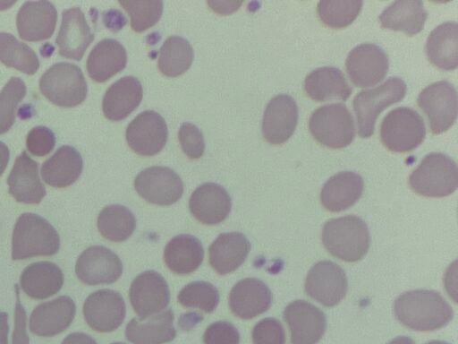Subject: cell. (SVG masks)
Listing matches in <instances>:
<instances>
[{"instance_id":"obj_1","label":"cell","mask_w":458,"mask_h":344,"mask_svg":"<svg viewBox=\"0 0 458 344\" xmlns=\"http://www.w3.org/2000/svg\"><path fill=\"white\" fill-rule=\"evenodd\" d=\"M394 312L403 325L418 331H436L454 317L451 305L441 294L428 289L403 293L394 301Z\"/></svg>"},{"instance_id":"obj_2","label":"cell","mask_w":458,"mask_h":344,"mask_svg":"<svg viewBox=\"0 0 458 344\" xmlns=\"http://www.w3.org/2000/svg\"><path fill=\"white\" fill-rule=\"evenodd\" d=\"M59 247V235L46 219L31 212L23 213L17 219L12 237L13 260L51 256Z\"/></svg>"},{"instance_id":"obj_3","label":"cell","mask_w":458,"mask_h":344,"mask_svg":"<svg viewBox=\"0 0 458 344\" xmlns=\"http://www.w3.org/2000/svg\"><path fill=\"white\" fill-rule=\"evenodd\" d=\"M326 249L344 262H357L368 252L370 236L366 223L359 217L348 215L327 220L322 231Z\"/></svg>"},{"instance_id":"obj_4","label":"cell","mask_w":458,"mask_h":344,"mask_svg":"<svg viewBox=\"0 0 458 344\" xmlns=\"http://www.w3.org/2000/svg\"><path fill=\"white\" fill-rule=\"evenodd\" d=\"M411 189L425 197L442 198L458 185L456 162L441 152L427 154L409 176Z\"/></svg>"},{"instance_id":"obj_5","label":"cell","mask_w":458,"mask_h":344,"mask_svg":"<svg viewBox=\"0 0 458 344\" xmlns=\"http://www.w3.org/2000/svg\"><path fill=\"white\" fill-rule=\"evenodd\" d=\"M41 93L53 104L72 108L84 101L88 93L85 77L79 66L59 62L48 68L39 79Z\"/></svg>"},{"instance_id":"obj_6","label":"cell","mask_w":458,"mask_h":344,"mask_svg":"<svg viewBox=\"0 0 458 344\" xmlns=\"http://www.w3.org/2000/svg\"><path fill=\"white\" fill-rule=\"evenodd\" d=\"M313 138L331 149H343L355 137L353 117L342 103L327 104L314 110L309 120Z\"/></svg>"},{"instance_id":"obj_7","label":"cell","mask_w":458,"mask_h":344,"mask_svg":"<svg viewBox=\"0 0 458 344\" xmlns=\"http://www.w3.org/2000/svg\"><path fill=\"white\" fill-rule=\"evenodd\" d=\"M406 90V84L402 78L390 77L374 89L359 92L353 99V110L360 136H371L379 113L388 106L401 101Z\"/></svg>"},{"instance_id":"obj_8","label":"cell","mask_w":458,"mask_h":344,"mask_svg":"<svg viewBox=\"0 0 458 344\" xmlns=\"http://www.w3.org/2000/svg\"><path fill=\"white\" fill-rule=\"evenodd\" d=\"M425 136L424 120L411 108L400 107L391 110L381 123V142L393 152L411 151L422 143Z\"/></svg>"},{"instance_id":"obj_9","label":"cell","mask_w":458,"mask_h":344,"mask_svg":"<svg viewBox=\"0 0 458 344\" xmlns=\"http://www.w3.org/2000/svg\"><path fill=\"white\" fill-rule=\"evenodd\" d=\"M417 102L428 118L432 133H444L454 124L457 92L451 82L443 80L427 86L419 94Z\"/></svg>"},{"instance_id":"obj_10","label":"cell","mask_w":458,"mask_h":344,"mask_svg":"<svg viewBox=\"0 0 458 344\" xmlns=\"http://www.w3.org/2000/svg\"><path fill=\"white\" fill-rule=\"evenodd\" d=\"M137 193L147 202L162 206L176 202L183 194L180 176L166 167H149L140 172L134 180Z\"/></svg>"},{"instance_id":"obj_11","label":"cell","mask_w":458,"mask_h":344,"mask_svg":"<svg viewBox=\"0 0 458 344\" xmlns=\"http://www.w3.org/2000/svg\"><path fill=\"white\" fill-rule=\"evenodd\" d=\"M348 282L344 270L331 261H320L309 271L305 291L325 306L337 305L346 295Z\"/></svg>"},{"instance_id":"obj_12","label":"cell","mask_w":458,"mask_h":344,"mask_svg":"<svg viewBox=\"0 0 458 344\" xmlns=\"http://www.w3.org/2000/svg\"><path fill=\"white\" fill-rule=\"evenodd\" d=\"M345 66L352 82L365 88L374 86L385 78L389 63L387 55L380 47L363 43L351 50Z\"/></svg>"},{"instance_id":"obj_13","label":"cell","mask_w":458,"mask_h":344,"mask_svg":"<svg viewBox=\"0 0 458 344\" xmlns=\"http://www.w3.org/2000/svg\"><path fill=\"white\" fill-rule=\"evenodd\" d=\"M129 297L139 319L144 320L160 313L168 305L170 290L163 276L155 271H147L133 280Z\"/></svg>"},{"instance_id":"obj_14","label":"cell","mask_w":458,"mask_h":344,"mask_svg":"<svg viewBox=\"0 0 458 344\" xmlns=\"http://www.w3.org/2000/svg\"><path fill=\"white\" fill-rule=\"evenodd\" d=\"M167 136L165 119L153 110L139 114L128 125L125 133L129 147L141 156L157 154L165 147Z\"/></svg>"},{"instance_id":"obj_15","label":"cell","mask_w":458,"mask_h":344,"mask_svg":"<svg viewBox=\"0 0 458 344\" xmlns=\"http://www.w3.org/2000/svg\"><path fill=\"white\" fill-rule=\"evenodd\" d=\"M125 303L120 293L99 289L91 293L83 305V315L88 325L98 332H111L123 322Z\"/></svg>"},{"instance_id":"obj_16","label":"cell","mask_w":458,"mask_h":344,"mask_svg":"<svg viewBox=\"0 0 458 344\" xmlns=\"http://www.w3.org/2000/svg\"><path fill=\"white\" fill-rule=\"evenodd\" d=\"M75 272L87 285L111 284L123 273V263L116 254L103 245L84 250L77 259Z\"/></svg>"},{"instance_id":"obj_17","label":"cell","mask_w":458,"mask_h":344,"mask_svg":"<svg viewBox=\"0 0 458 344\" xmlns=\"http://www.w3.org/2000/svg\"><path fill=\"white\" fill-rule=\"evenodd\" d=\"M292 344H317L327 329L325 314L305 300L291 302L284 310Z\"/></svg>"},{"instance_id":"obj_18","label":"cell","mask_w":458,"mask_h":344,"mask_svg":"<svg viewBox=\"0 0 458 344\" xmlns=\"http://www.w3.org/2000/svg\"><path fill=\"white\" fill-rule=\"evenodd\" d=\"M299 118V108L293 98L278 94L267 103L262 120L264 139L270 144L285 142L293 135Z\"/></svg>"},{"instance_id":"obj_19","label":"cell","mask_w":458,"mask_h":344,"mask_svg":"<svg viewBox=\"0 0 458 344\" xmlns=\"http://www.w3.org/2000/svg\"><path fill=\"white\" fill-rule=\"evenodd\" d=\"M76 314L73 300L67 296L58 297L37 305L30 318V330L33 334L52 337L63 332L72 322Z\"/></svg>"},{"instance_id":"obj_20","label":"cell","mask_w":458,"mask_h":344,"mask_svg":"<svg viewBox=\"0 0 458 344\" xmlns=\"http://www.w3.org/2000/svg\"><path fill=\"white\" fill-rule=\"evenodd\" d=\"M93 39L94 34L79 7L63 12L60 30L55 39L62 56L81 60Z\"/></svg>"},{"instance_id":"obj_21","label":"cell","mask_w":458,"mask_h":344,"mask_svg":"<svg viewBox=\"0 0 458 344\" xmlns=\"http://www.w3.org/2000/svg\"><path fill=\"white\" fill-rule=\"evenodd\" d=\"M189 208L193 217L202 224L216 225L224 221L232 208L227 191L216 183H205L191 194Z\"/></svg>"},{"instance_id":"obj_22","label":"cell","mask_w":458,"mask_h":344,"mask_svg":"<svg viewBox=\"0 0 458 344\" xmlns=\"http://www.w3.org/2000/svg\"><path fill=\"white\" fill-rule=\"evenodd\" d=\"M56 21L57 13L51 2H25L16 18L19 36L27 41L47 39L53 35Z\"/></svg>"},{"instance_id":"obj_23","label":"cell","mask_w":458,"mask_h":344,"mask_svg":"<svg viewBox=\"0 0 458 344\" xmlns=\"http://www.w3.org/2000/svg\"><path fill=\"white\" fill-rule=\"evenodd\" d=\"M272 293L263 281L247 278L238 281L229 294L232 313L244 320L252 319L268 310Z\"/></svg>"},{"instance_id":"obj_24","label":"cell","mask_w":458,"mask_h":344,"mask_svg":"<svg viewBox=\"0 0 458 344\" xmlns=\"http://www.w3.org/2000/svg\"><path fill=\"white\" fill-rule=\"evenodd\" d=\"M7 184L9 194L19 202L38 204L47 194L38 176V163L26 151L16 158Z\"/></svg>"},{"instance_id":"obj_25","label":"cell","mask_w":458,"mask_h":344,"mask_svg":"<svg viewBox=\"0 0 458 344\" xmlns=\"http://www.w3.org/2000/svg\"><path fill=\"white\" fill-rule=\"evenodd\" d=\"M250 251V243L242 233H222L208 248V262L219 275H225L237 270Z\"/></svg>"},{"instance_id":"obj_26","label":"cell","mask_w":458,"mask_h":344,"mask_svg":"<svg viewBox=\"0 0 458 344\" xmlns=\"http://www.w3.org/2000/svg\"><path fill=\"white\" fill-rule=\"evenodd\" d=\"M364 188L362 177L352 171L332 176L322 186L320 202L331 212H338L352 206L361 196Z\"/></svg>"},{"instance_id":"obj_27","label":"cell","mask_w":458,"mask_h":344,"mask_svg":"<svg viewBox=\"0 0 458 344\" xmlns=\"http://www.w3.org/2000/svg\"><path fill=\"white\" fill-rule=\"evenodd\" d=\"M142 96V86L136 77H122L105 93L102 101L104 116L111 121L124 119L140 104Z\"/></svg>"},{"instance_id":"obj_28","label":"cell","mask_w":458,"mask_h":344,"mask_svg":"<svg viewBox=\"0 0 458 344\" xmlns=\"http://www.w3.org/2000/svg\"><path fill=\"white\" fill-rule=\"evenodd\" d=\"M174 315L171 309L144 320L132 318L126 325L125 337L132 344H163L176 336Z\"/></svg>"},{"instance_id":"obj_29","label":"cell","mask_w":458,"mask_h":344,"mask_svg":"<svg viewBox=\"0 0 458 344\" xmlns=\"http://www.w3.org/2000/svg\"><path fill=\"white\" fill-rule=\"evenodd\" d=\"M64 274L54 262H33L22 271L20 285L23 292L33 299H46L56 294L63 287Z\"/></svg>"},{"instance_id":"obj_30","label":"cell","mask_w":458,"mask_h":344,"mask_svg":"<svg viewBox=\"0 0 458 344\" xmlns=\"http://www.w3.org/2000/svg\"><path fill=\"white\" fill-rule=\"evenodd\" d=\"M127 64L124 47L114 39L99 41L87 59L89 76L97 82H104L122 71Z\"/></svg>"},{"instance_id":"obj_31","label":"cell","mask_w":458,"mask_h":344,"mask_svg":"<svg viewBox=\"0 0 458 344\" xmlns=\"http://www.w3.org/2000/svg\"><path fill=\"white\" fill-rule=\"evenodd\" d=\"M82 168L83 160L80 152L70 145H64L43 163L41 176L50 186L64 188L80 177Z\"/></svg>"},{"instance_id":"obj_32","label":"cell","mask_w":458,"mask_h":344,"mask_svg":"<svg viewBox=\"0 0 458 344\" xmlns=\"http://www.w3.org/2000/svg\"><path fill=\"white\" fill-rule=\"evenodd\" d=\"M307 95L318 102L330 99L346 100L352 88L341 70L333 66H324L311 71L304 80Z\"/></svg>"},{"instance_id":"obj_33","label":"cell","mask_w":458,"mask_h":344,"mask_svg":"<svg viewBox=\"0 0 458 344\" xmlns=\"http://www.w3.org/2000/svg\"><path fill=\"white\" fill-rule=\"evenodd\" d=\"M458 34L455 22H445L436 27L426 42L428 59L437 67L451 71L458 64Z\"/></svg>"},{"instance_id":"obj_34","label":"cell","mask_w":458,"mask_h":344,"mask_svg":"<svg viewBox=\"0 0 458 344\" xmlns=\"http://www.w3.org/2000/svg\"><path fill=\"white\" fill-rule=\"evenodd\" d=\"M204 258L201 242L194 236L182 234L173 237L164 250L167 268L177 274H190L196 271Z\"/></svg>"},{"instance_id":"obj_35","label":"cell","mask_w":458,"mask_h":344,"mask_svg":"<svg viewBox=\"0 0 458 344\" xmlns=\"http://www.w3.org/2000/svg\"><path fill=\"white\" fill-rule=\"evenodd\" d=\"M428 13L421 1H395L386 7L378 19L382 28L401 30L408 36L420 32Z\"/></svg>"},{"instance_id":"obj_36","label":"cell","mask_w":458,"mask_h":344,"mask_svg":"<svg viewBox=\"0 0 458 344\" xmlns=\"http://www.w3.org/2000/svg\"><path fill=\"white\" fill-rule=\"evenodd\" d=\"M193 57V48L187 39L179 36H171L160 47L158 69L167 77H176L190 68Z\"/></svg>"},{"instance_id":"obj_37","label":"cell","mask_w":458,"mask_h":344,"mask_svg":"<svg viewBox=\"0 0 458 344\" xmlns=\"http://www.w3.org/2000/svg\"><path fill=\"white\" fill-rule=\"evenodd\" d=\"M97 224L99 233L105 238L113 242H123L134 232L136 219L125 206L112 204L99 212Z\"/></svg>"},{"instance_id":"obj_38","label":"cell","mask_w":458,"mask_h":344,"mask_svg":"<svg viewBox=\"0 0 458 344\" xmlns=\"http://www.w3.org/2000/svg\"><path fill=\"white\" fill-rule=\"evenodd\" d=\"M0 62L30 75L39 68V60L32 48L7 32H0Z\"/></svg>"},{"instance_id":"obj_39","label":"cell","mask_w":458,"mask_h":344,"mask_svg":"<svg viewBox=\"0 0 458 344\" xmlns=\"http://www.w3.org/2000/svg\"><path fill=\"white\" fill-rule=\"evenodd\" d=\"M362 4L360 0H327L319 1L317 9L319 19L327 26L341 29L356 19Z\"/></svg>"},{"instance_id":"obj_40","label":"cell","mask_w":458,"mask_h":344,"mask_svg":"<svg viewBox=\"0 0 458 344\" xmlns=\"http://www.w3.org/2000/svg\"><path fill=\"white\" fill-rule=\"evenodd\" d=\"M179 303L188 308H198L210 314L216 310L219 303V292L211 283L207 281H192L183 287L178 294Z\"/></svg>"},{"instance_id":"obj_41","label":"cell","mask_w":458,"mask_h":344,"mask_svg":"<svg viewBox=\"0 0 458 344\" xmlns=\"http://www.w3.org/2000/svg\"><path fill=\"white\" fill-rule=\"evenodd\" d=\"M25 82L12 77L0 91V134L6 133L15 121V110L26 95Z\"/></svg>"},{"instance_id":"obj_42","label":"cell","mask_w":458,"mask_h":344,"mask_svg":"<svg viewBox=\"0 0 458 344\" xmlns=\"http://www.w3.org/2000/svg\"><path fill=\"white\" fill-rule=\"evenodd\" d=\"M119 4L131 18V27L136 32H142L154 26L163 13L162 1H120Z\"/></svg>"},{"instance_id":"obj_43","label":"cell","mask_w":458,"mask_h":344,"mask_svg":"<svg viewBox=\"0 0 458 344\" xmlns=\"http://www.w3.org/2000/svg\"><path fill=\"white\" fill-rule=\"evenodd\" d=\"M253 344H285V332L276 318L267 317L258 322L252 329Z\"/></svg>"},{"instance_id":"obj_44","label":"cell","mask_w":458,"mask_h":344,"mask_svg":"<svg viewBox=\"0 0 458 344\" xmlns=\"http://www.w3.org/2000/svg\"><path fill=\"white\" fill-rule=\"evenodd\" d=\"M178 140L182 151L190 159L200 158L205 150L201 131L191 123H183L178 131Z\"/></svg>"},{"instance_id":"obj_45","label":"cell","mask_w":458,"mask_h":344,"mask_svg":"<svg viewBox=\"0 0 458 344\" xmlns=\"http://www.w3.org/2000/svg\"><path fill=\"white\" fill-rule=\"evenodd\" d=\"M55 145L54 133L46 126L33 127L26 138V147L34 156L42 157L48 154Z\"/></svg>"},{"instance_id":"obj_46","label":"cell","mask_w":458,"mask_h":344,"mask_svg":"<svg viewBox=\"0 0 458 344\" xmlns=\"http://www.w3.org/2000/svg\"><path fill=\"white\" fill-rule=\"evenodd\" d=\"M203 342L204 344H239L240 333L229 322L218 321L206 329Z\"/></svg>"},{"instance_id":"obj_47","label":"cell","mask_w":458,"mask_h":344,"mask_svg":"<svg viewBox=\"0 0 458 344\" xmlns=\"http://www.w3.org/2000/svg\"><path fill=\"white\" fill-rule=\"evenodd\" d=\"M16 304L14 312V330L13 333L12 344H30V339L27 334L26 311L20 301L19 287L15 285Z\"/></svg>"},{"instance_id":"obj_48","label":"cell","mask_w":458,"mask_h":344,"mask_svg":"<svg viewBox=\"0 0 458 344\" xmlns=\"http://www.w3.org/2000/svg\"><path fill=\"white\" fill-rule=\"evenodd\" d=\"M62 344H98L89 334L83 332H72L67 335Z\"/></svg>"},{"instance_id":"obj_49","label":"cell","mask_w":458,"mask_h":344,"mask_svg":"<svg viewBox=\"0 0 458 344\" xmlns=\"http://www.w3.org/2000/svg\"><path fill=\"white\" fill-rule=\"evenodd\" d=\"M8 314L5 312H0V344H8Z\"/></svg>"},{"instance_id":"obj_50","label":"cell","mask_w":458,"mask_h":344,"mask_svg":"<svg viewBox=\"0 0 458 344\" xmlns=\"http://www.w3.org/2000/svg\"><path fill=\"white\" fill-rule=\"evenodd\" d=\"M9 158L10 151L8 147L3 142H0V176L5 170L9 162Z\"/></svg>"},{"instance_id":"obj_51","label":"cell","mask_w":458,"mask_h":344,"mask_svg":"<svg viewBox=\"0 0 458 344\" xmlns=\"http://www.w3.org/2000/svg\"><path fill=\"white\" fill-rule=\"evenodd\" d=\"M388 344H414V341L406 336H399L392 340Z\"/></svg>"},{"instance_id":"obj_52","label":"cell","mask_w":458,"mask_h":344,"mask_svg":"<svg viewBox=\"0 0 458 344\" xmlns=\"http://www.w3.org/2000/svg\"><path fill=\"white\" fill-rule=\"evenodd\" d=\"M426 344H449L445 341H442V340H431Z\"/></svg>"},{"instance_id":"obj_53","label":"cell","mask_w":458,"mask_h":344,"mask_svg":"<svg viewBox=\"0 0 458 344\" xmlns=\"http://www.w3.org/2000/svg\"><path fill=\"white\" fill-rule=\"evenodd\" d=\"M111 344H124L123 342H114V343H111Z\"/></svg>"}]
</instances>
